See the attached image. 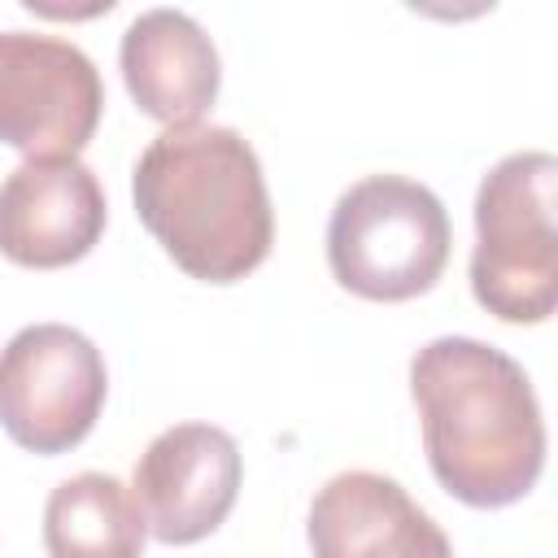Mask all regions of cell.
<instances>
[{"instance_id":"cell-8","label":"cell","mask_w":558,"mask_h":558,"mask_svg":"<svg viewBox=\"0 0 558 558\" xmlns=\"http://www.w3.org/2000/svg\"><path fill=\"white\" fill-rule=\"evenodd\" d=\"M105 231V192L78 157H26L0 183V253L57 270L92 253Z\"/></svg>"},{"instance_id":"cell-5","label":"cell","mask_w":558,"mask_h":558,"mask_svg":"<svg viewBox=\"0 0 558 558\" xmlns=\"http://www.w3.org/2000/svg\"><path fill=\"white\" fill-rule=\"evenodd\" d=\"M105 392L100 349L65 323L22 327L0 349V427L31 453L74 449L96 427Z\"/></svg>"},{"instance_id":"cell-1","label":"cell","mask_w":558,"mask_h":558,"mask_svg":"<svg viewBox=\"0 0 558 558\" xmlns=\"http://www.w3.org/2000/svg\"><path fill=\"white\" fill-rule=\"evenodd\" d=\"M427 466L458 501H519L545 466V418L527 371L471 336H440L410 362Z\"/></svg>"},{"instance_id":"cell-9","label":"cell","mask_w":558,"mask_h":558,"mask_svg":"<svg viewBox=\"0 0 558 558\" xmlns=\"http://www.w3.org/2000/svg\"><path fill=\"white\" fill-rule=\"evenodd\" d=\"M314 558H453L436 519L379 471H340L310 501Z\"/></svg>"},{"instance_id":"cell-7","label":"cell","mask_w":558,"mask_h":558,"mask_svg":"<svg viewBox=\"0 0 558 558\" xmlns=\"http://www.w3.org/2000/svg\"><path fill=\"white\" fill-rule=\"evenodd\" d=\"M240 475V449L222 427L174 423L140 453L131 493L161 545H192L231 514Z\"/></svg>"},{"instance_id":"cell-2","label":"cell","mask_w":558,"mask_h":558,"mask_svg":"<svg viewBox=\"0 0 558 558\" xmlns=\"http://www.w3.org/2000/svg\"><path fill=\"white\" fill-rule=\"evenodd\" d=\"M140 222L205 283H235L275 244V209L253 144L231 126H166L135 161Z\"/></svg>"},{"instance_id":"cell-4","label":"cell","mask_w":558,"mask_h":558,"mask_svg":"<svg viewBox=\"0 0 558 558\" xmlns=\"http://www.w3.org/2000/svg\"><path fill=\"white\" fill-rule=\"evenodd\" d=\"M449 214L440 196L405 174H366L340 192L327 222V262L340 288L366 301H410L449 262Z\"/></svg>"},{"instance_id":"cell-10","label":"cell","mask_w":558,"mask_h":558,"mask_svg":"<svg viewBox=\"0 0 558 558\" xmlns=\"http://www.w3.org/2000/svg\"><path fill=\"white\" fill-rule=\"evenodd\" d=\"M118 65L131 100L166 126H192L222 83L214 39L183 9L140 13L122 35Z\"/></svg>"},{"instance_id":"cell-3","label":"cell","mask_w":558,"mask_h":558,"mask_svg":"<svg viewBox=\"0 0 558 558\" xmlns=\"http://www.w3.org/2000/svg\"><path fill=\"white\" fill-rule=\"evenodd\" d=\"M554 183L549 153H510L475 192L471 292L501 323H545L558 305Z\"/></svg>"},{"instance_id":"cell-11","label":"cell","mask_w":558,"mask_h":558,"mask_svg":"<svg viewBox=\"0 0 558 558\" xmlns=\"http://www.w3.org/2000/svg\"><path fill=\"white\" fill-rule=\"evenodd\" d=\"M148 519L135 493L105 471L61 480L44 506L48 558H140Z\"/></svg>"},{"instance_id":"cell-6","label":"cell","mask_w":558,"mask_h":558,"mask_svg":"<svg viewBox=\"0 0 558 558\" xmlns=\"http://www.w3.org/2000/svg\"><path fill=\"white\" fill-rule=\"evenodd\" d=\"M100 109L105 87L78 44L0 31V144L26 157H78L96 135Z\"/></svg>"}]
</instances>
